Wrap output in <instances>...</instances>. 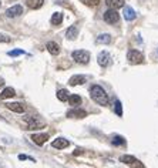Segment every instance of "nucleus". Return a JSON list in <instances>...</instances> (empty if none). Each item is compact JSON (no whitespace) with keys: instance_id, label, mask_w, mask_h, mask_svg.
<instances>
[{"instance_id":"2","label":"nucleus","mask_w":158,"mask_h":168,"mask_svg":"<svg viewBox=\"0 0 158 168\" xmlns=\"http://www.w3.org/2000/svg\"><path fill=\"white\" fill-rule=\"evenodd\" d=\"M71 57L75 63H80V64H87L90 62V53L86 50H75L71 53Z\"/></svg>"},{"instance_id":"28","label":"nucleus","mask_w":158,"mask_h":168,"mask_svg":"<svg viewBox=\"0 0 158 168\" xmlns=\"http://www.w3.org/2000/svg\"><path fill=\"white\" fill-rule=\"evenodd\" d=\"M12 37H9L7 34H0V43H10Z\"/></svg>"},{"instance_id":"4","label":"nucleus","mask_w":158,"mask_h":168,"mask_svg":"<svg viewBox=\"0 0 158 168\" xmlns=\"http://www.w3.org/2000/svg\"><path fill=\"white\" fill-rule=\"evenodd\" d=\"M127 60H128L130 64H141V63L144 62V56H142V53L138 51V50H128Z\"/></svg>"},{"instance_id":"11","label":"nucleus","mask_w":158,"mask_h":168,"mask_svg":"<svg viewBox=\"0 0 158 168\" xmlns=\"http://www.w3.org/2000/svg\"><path fill=\"white\" fill-rule=\"evenodd\" d=\"M4 106H6L7 110L13 111V113H19V114L24 113V106L20 104V103H7V104H4Z\"/></svg>"},{"instance_id":"31","label":"nucleus","mask_w":158,"mask_h":168,"mask_svg":"<svg viewBox=\"0 0 158 168\" xmlns=\"http://www.w3.org/2000/svg\"><path fill=\"white\" fill-rule=\"evenodd\" d=\"M3 86H4V80H3V78H0V88H2Z\"/></svg>"},{"instance_id":"25","label":"nucleus","mask_w":158,"mask_h":168,"mask_svg":"<svg viewBox=\"0 0 158 168\" xmlns=\"http://www.w3.org/2000/svg\"><path fill=\"white\" fill-rule=\"evenodd\" d=\"M86 6H90V7H96L100 4V0H81Z\"/></svg>"},{"instance_id":"30","label":"nucleus","mask_w":158,"mask_h":168,"mask_svg":"<svg viewBox=\"0 0 158 168\" xmlns=\"http://www.w3.org/2000/svg\"><path fill=\"white\" fill-rule=\"evenodd\" d=\"M81 152H83V150H80V148H77V150H75V151H74V155H80Z\"/></svg>"},{"instance_id":"26","label":"nucleus","mask_w":158,"mask_h":168,"mask_svg":"<svg viewBox=\"0 0 158 168\" xmlns=\"http://www.w3.org/2000/svg\"><path fill=\"white\" fill-rule=\"evenodd\" d=\"M116 114L118 115V117L123 115V106H121L120 100H116Z\"/></svg>"},{"instance_id":"3","label":"nucleus","mask_w":158,"mask_h":168,"mask_svg":"<svg viewBox=\"0 0 158 168\" xmlns=\"http://www.w3.org/2000/svg\"><path fill=\"white\" fill-rule=\"evenodd\" d=\"M120 161H121V162H124V164H127V165H130L131 168H145L141 161L137 160L134 155H128V154L121 155L120 157Z\"/></svg>"},{"instance_id":"13","label":"nucleus","mask_w":158,"mask_h":168,"mask_svg":"<svg viewBox=\"0 0 158 168\" xmlns=\"http://www.w3.org/2000/svg\"><path fill=\"white\" fill-rule=\"evenodd\" d=\"M124 19L127 21H133L135 20V17H137V14H135V12H134V9L133 7H130V6H125L124 7Z\"/></svg>"},{"instance_id":"19","label":"nucleus","mask_w":158,"mask_h":168,"mask_svg":"<svg viewBox=\"0 0 158 168\" xmlns=\"http://www.w3.org/2000/svg\"><path fill=\"white\" fill-rule=\"evenodd\" d=\"M97 43L98 44H110L111 43V34L108 33H103L97 37Z\"/></svg>"},{"instance_id":"9","label":"nucleus","mask_w":158,"mask_h":168,"mask_svg":"<svg viewBox=\"0 0 158 168\" xmlns=\"http://www.w3.org/2000/svg\"><path fill=\"white\" fill-rule=\"evenodd\" d=\"M23 14V7H21L20 4H16V6H12V7H9L6 10V16L7 17H17Z\"/></svg>"},{"instance_id":"21","label":"nucleus","mask_w":158,"mask_h":168,"mask_svg":"<svg viewBox=\"0 0 158 168\" xmlns=\"http://www.w3.org/2000/svg\"><path fill=\"white\" fill-rule=\"evenodd\" d=\"M63 23V13L57 12L51 16V24L53 26H60Z\"/></svg>"},{"instance_id":"18","label":"nucleus","mask_w":158,"mask_h":168,"mask_svg":"<svg viewBox=\"0 0 158 168\" xmlns=\"http://www.w3.org/2000/svg\"><path fill=\"white\" fill-rule=\"evenodd\" d=\"M46 49L49 50V53L53 54V56H57V54L60 53V46H58L57 43H54V41H49L46 46Z\"/></svg>"},{"instance_id":"8","label":"nucleus","mask_w":158,"mask_h":168,"mask_svg":"<svg viewBox=\"0 0 158 168\" xmlns=\"http://www.w3.org/2000/svg\"><path fill=\"white\" fill-rule=\"evenodd\" d=\"M97 62L101 67H107L111 62V56L108 54V51H101L98 56H97Z\"/></svg>"},{"instance_id":"22","label":"nucleus","mask_w":158,"mask_h":168,"mask_svg":"<svg viewBox=\"0 0 158 168\" xmlns=\"http://www.w3.org/2000/svg\"><path fill=\"white\" fill-rule=\"evenodd\" d=\"M68 103H70V106L73 107H77L81 104V97L77 94H71L70 97H68Z\"/></svg>"},{"instance_id":"23","label":"nucleus","mask_w":158,"mask_h":168,"mask_svg":"<svg viewBox=\"0 0 158 168\" xmlns=\"http://www.w3.org/2000/svg\"><path fill=\"white\" fill-rule=\"evenodd\" d=\"M70 93L66 90V88H61V90H58L57 91V99L60 100V101H67L68 100V97H70Z\"/></svg>"},{"instance_id":"32","label":"nucleus","mask_w":158,"mask_h":168,"mask_svg":"<svg viewBox=\"0 0 158 168\" xmlns=\"http://www.w3.org/2000/svg\"><path fill=\"white\" fill-rule=\"evenodd\" d=\"M0 6H2V0H0Z\"/></svg>"},{"instance_id":"24","label":"nucleus","mask_w":158,"mask_h":168,"mask_svg":"<svg viewBox=\"0 0 158 168\" xmlns=\"http://www.w3.org/2000/svg\"><path fill=\"white\" fill-rule=\"evenodd\" d=\"M111 144L112 145H124L125 140H124V137H121V135H114L111 140Z\"/></svg>"},{"instance_id":"29","label":"nucleus","mask_w":158,"mask_h":168,"mask_svg":"<svg viewBox=\"0 0 158 168\" xmlns=\"http://www.w3.org/2000/svg\"><path fill=\"white\" fill-rule=\"evenodd\" d=\"M19 160H20V161H24V160H29V157H27V155H23V154H20V155H19Z\"/></svg>"},{"instance_id":"17","label":"nucleus","mask_w":158,"mask_h":168,"mask_svg":"<svg viewBox=\"0 0 158 168\" xmlns=\"http://www.w3.org/2000/svg\"><path fill=\"white\" fill-rule=\"evenodd\" d=\"M16 95V91H14V88H12V87H6L2 93H0V99L2 100H6V99H12V97H14Z\"/></svg>"},{"instance_id":"20","label":"nucleus","mask_w":158,"mask_h":168,"mask_svg":"<svg viewBox=\"0 0 158 168\" xmlns=\"http://www.w3.org/2000/svg\"><path fill=\"white\" fill-rule=\"evenodd\" d=\"M26 3H27V6H29L30 9H34V10H37V9H40V7L43 6L44 0H26Z\"/></svg>"},{"instance_id":"10","label":"nucleus","mask_w":158,"mask_h":168,"mask_svg":"<svg viewBox=\"0 0 158 168\" xmlns=\"http://www.w3.org/2000/svg\"><path fill=\"white\" fill-rule=\"evenodd\" d=\"M70 145V143H68V140L63 138V137H60V138H56L51 143V147L53 148H57V150H64V148H67Z\"/></svg>"},{"instance_id":"16","label":"nucleus","mask_w":158,"mask_h":168,"mask_svg":"<svg viewBox=\"0 0 158 168\" xmlns=\"http://www.w3.org/2000/svg\"><path fill=\"white\" fill-rule=\"evenodd\" d=\"M105 4H107L110 9L117 10V9H120V7H124L125 0H105Z\"/></svg>"},{"instance_id":"6","label":"nucleus","mask_w":158,"mask_h":168,"mask_svg":"<svg viewBox=\"0 0 158 168\" xmlns=\"http://www.w3.org/2000/svg\"><path fill=\"white\" fill-rule=\"evenodd\" d=\"M24 121L27 123V130H39V128L44 127V124L42 121H39L36 117H31V115H26Z\"/></svg>"},{"instance_id":"15","label":"nucleus","mask_w":158,"mask_h":168,"mask_svg":"<svg viewBox=\"0 0 158 168\" xmlns=\"http://www.w3.org/2000/svg\"><path fill=\"white\" fill-rule=\"evenodd\" d=\"M86 80H87V78L84 77V76H81V74H75V76H73V77L68 80V84H70V86H79V84H84Z\"/></svg>"},{"instance_id":"12","label":"nucleus","mask_w":158,"mask_h":168,"mask_svg":"<svg viewBox=\"0 0 158 168\" xmlns=\"http://www.w3.org/2000/svg\"><path fill=\"white\" fill-rule=\"evenodd\" d=\"M77 36H79V27H77V24L70 26L68 30L66 32V37L68 39V40H75Z\"/></svg>"},{"instance_id":"7","label":"nucleus","mask_w":158,"mask_h":168,"mask_svg":"<svg viewBox=\"0 0 158 168\" xmlns=\"http://www.w3.org/2000/svg\"><path fill=\"white\" fill-rule=\"evenodd\" d=\"M67 117H70V118H84V117H87V111L74 107L73 110L67 111Z\"/></svg>"},{"instance_id":"27","label":"nucleus","mask_w":158,"mask_h":168,"mask_svg":"<svg viewBox=\"0 0 158 168\" xmlns=\"http://www.w3.org/2000/svg\"><path fill=\"white\" fill-rule=\"evenodd\" d=\"M9 56H12V57H16V56H20V54H24V50H21V49H19V50H12V51H9Z\"/></svg>"},{"instance_id":"14","label":"nucleus","mask_w":158,"mask_h":168,"mask_svg":"<svg viewBox=\"0 0 158 168\" xmlns=\"http://www.w3.org/2000/svg\"><path fill=\"white\" fill-rule=\"evenodd\" d=\"M49 140V135L47 134H33L31 135V141L37 145H43Z\"/></svg>"},{"instance_id":"5","label":"nucleus","mask_w":158,"mask_h":168,"mask_svg":"<svg viewBox=\"0 0 158 168\" xmlns=\"http://www.w3.org/2000/svg\"><path fill=\"white\" fill-rule=\"evenodd\" d=\"M118 20H120V14L114 9H108L107 12L104 13V21L108 23V24H116Z\"/></svg>"},{"instance_id":"1","label":"nucleus","mask_w":158,"mask_h":168,"mask_svg":"<svg viewBox=\"0 0 158 168\" xmlns=\"http://www.w3.org/2000/svg\"><path fill=\"white\" fill-rule=\"evenodd\" d=\"M90 95H91V99L94 100L98 106H103V107L108 106V95L101 86H97V84L93 86L91 88H90Z\"/></svg>"}]
</instances>
